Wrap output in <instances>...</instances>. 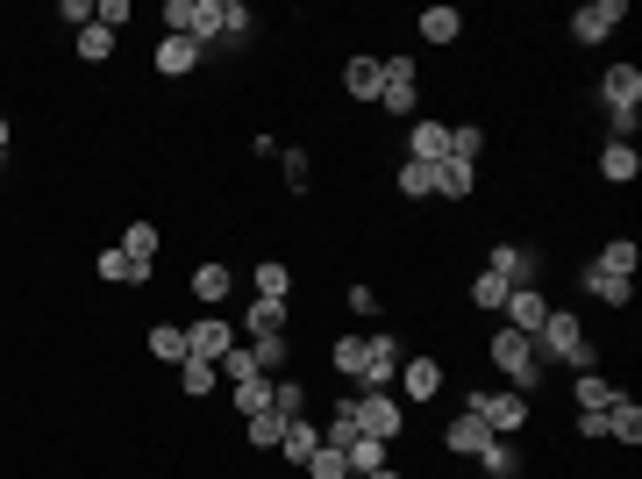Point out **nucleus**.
Returning a JSON list of instances; mask_svg holds the SVG:
<instances>
[{
	"instance_id": "a211bd4d",
	"label": "nucleus",
	"mask_w": 642,
	"mask_h": 479,
	"mask_svg": "<svg viewBox=\"0 0 642 479\" xmlns=\"http://www.w3.org/2000/svg\"><path fill=\"white\" fill-rule=\"evenodd\" d=\"M600 179H607V187H635V179H642V151H635V143H600Z\"/></svg>"
},
{
	"instance_id": "f3484780",
	"label": "nucleus",
	"mask_w": 642,
	"mask_h": 479,
	"mask_svg": "<svg viewBox=\"0 0 642 479\" xmlns=\"http://www.w3.org/2000/svg\"><path fill=\"white\" fill-rule=\"evenodd\" d=\"M485 444H493V429H485V423H479V415H471V408L457 415L450 429H442V451H450V458H479Z\"/></svg>"
},
{
	"instance_id": "e433bc0d",
	"label": "nucleus",
	"mask_w": 642,
	"mask_h": 479,
	"mask_svg": "<svg viewBox=\"0 0 642 479\" xmlns=\"http://www.w3.org/2000/svg\"><path fill=\"white\" fill-rule=\"evenodd\" d=\"M271 415H286V423H293V415H308V386H300L293 372H286V380H271Z\"/></svg>"
},
{
	"instance_id": "6e6552de",
	"label": "nucleus",
	"mask_w": 642,
	"mask_h": 479,
	"mask_svg": "<svg viewBox=\"0 0 642 479\" xmlns=\"http://www.w3.org/2000/svg\"><path fill=\"white\" fill-rule=\"evenodd\" d=\"M393 394H400L407 408H428V401L442 394V358H407L400 380H393Z\"/></svg>"
},
{
	"instance_id": "dca6fc26",
	"label": "nucleus",
	"mask_w": 642,
	"mask_h": 479,
	"mask_svg": "<svg viewBox=\"0 0 642 479\" xmlns=\"http://www.w3.org/2000/svg\"><path fill=\"white\" fill-rule=\"evenodd\" d=\"M500 316H507V329H522V337H535V329H543V316H549V294H543V287H514Z\"/></svg>"
},
{
	"instance_id": "473e14b6",
	"label": "nucleus",
	"mask_w": 642,
	"mask_h": 479,
	"mask_svg": "<svg viewBox=\"0 0 642 479\" xmlns=\"http://www.w3.org/2000/svg\"><path fill=\"white\" fill-rule=\"evenodd\" d=\"M72 51H79V65H107V57H115V29L86 22L79 36H72Z\"/></svg>"
},
{
	"instance_id": "09e8293b",
	"label": "nucleus",
	"mask_w": 642,
	"mask_h": 479,
	"mask_svg": "<svg viewBox=\"0 0 642 479\" xmlns=\"http://www.w3.org/2000/svg\"><path fill=\"white\" fill-rule=\"evenodd\" d=\"M57 14H65V22H72V36H79V29L94 22V0H65V8H57Z\"/></svg>"
},
{
	"instance_id": "5701e85b",
	"label": "nucleus",
	"mask_w": 642,
	"mask_h": 479,
	"mask_svg": "<svg viewBox=\"0 0 642 479\" xmlns=\"http://www.w3.org/2000/svg\"><path fill=\"white\" fill-rule=\"evenodd\" d=\"M279 451H286V466H308V458L321 451V423L293 415V423H286V437H279Z\"/></svg>"
},
{
	"instance_id": "393cba45",
	"label": "nucleus",
	"mask_w": 642,
	"mask_h": 479,
	"mask_svg": "<svg viewBox=\"0 0 642 479\" xmlns=\"http://www.w3.org/2000/svg\"><path fill=\"white\" fill-rule=\"evenodd\" d=\"M343 94L350 100H378V57H343Z\"/></svg>"
},
{
	"instance_id": "49530a36",
	"label": "nucleus",
	"mask_w": 642,
	"mask_h": 479,
	"mask_svg": "<svg viewBox=\"0 0 642 479\" xmlns=\"http://www.w3.org/2000/svg\"><path fill=\"white\" fill-rule=\"evenodd\" d=\"M308 172H314V158L293 143V151H286V187H293V193H308Z\"/></svg>"
},
{
	"instance_id": "de8ad7c7",
	"label": "nucleus",
	"mask_w": 642,
	"mask_h": 479,
	"mask_svg": "<svg viewBox=\"0 0 642 479\" xmlns=\"http://www.w3.org/2000/svg\"><path fill=\"white\" fill-rule=\"evenodd\" d=\"M94 22H100V29H115V36H121V22H129V0H94Z\"/></svg>"
},
{
	"instance_id": "37998d69",
	"label": "nucleus",
	"mask_w": 642,
	"mask_h": 479,
	"mask_svg": "<svg viewBox=\"0 0 642 479\" xmlns=\"http://www.w3.org/2000/svg\"><path fill=\"white\" fill-rule=\"evenodd\" d=\"M479 151H485V129H479V123H457V129H450V158L479 164Z\"/></svg>"
},
{
	"instance_id": "2f4dec72",
	"label": "nucleus",
	"mask_w": 642,
	"mask_h": 479,
	"mask_svg": "<svg viewBox=\"0 0 642 479\" xmlns=\"http://www.w3.org/2000/svg\"><path fill=\"white\" fill-rule=\"evenodd\" d=\"M571 401H578V415H607V401H614V386H607V372H578Z\"/></svg>"
},
{
	"instance_id": "ddd939ff",
	"label": "nucleus",
	"mask_w": 642,
	"mask_h": 479,
	"mask_svg": "<svg viewBox=\"0 0 642 479\" xmlns=\"http://www.w3.org/2000/svg\"><path fill=\"white\" fill-rule=\"evenodd\" d=\"M201 43H193V36H164L158 43V51H150V65H158V79H186V72H201Z\"/></svg>"
},
{
	"instance_id": "2eb2a0df",
	"label": "nucleus",
	"mask_w": 642,
	"mask_h": 479,
	"mask_svg": "<svg viewBox=\"0 0 642 479\" xmlns=\"http://www.w3.org/2000/svg\"><path fill=\"white\" fill-rule=\"evenodd\" d=\"M228 294H236V265H222V258H207V265H193V301H201V308H207V316H214V308H222V301H228Z\"/></svg>"
},
{
	"instance_id": "a878e982",
	"label": "nucleus",
	"mask_w": 642,
	"mask_h": 479,
	"mask_svg": "<svg viewBox=\"0 0 642 479\" xmlns=\"http://www.w3.org/2000/svg\"><path fill=\"white\" fill-rule=\"evenodd\" d=\"M479 472L485 479H522V451H514V437H493L479 451Z\"/></svg>"
},
{
	"instance_id": "39448f33",
	"label": "nucleus",
	"mask_w": 642,
	"mask_h": 479,
	"mask_svg": "<svg viewBox=\"0 0 642 479\" xmlns=\"http://www.w3.org/2000/svg\"><path fill=\"white\" fill-rule=\"evenodd\" d=\"M528 343H535V358H543V365H564V358L586 343V322H578V308H549L543 329H535Z\"/></svg>"
},
{
	"instance_id": "cd10ccee",
	"label": "nucleus",
	"mask_w": 642,
	"mask_h": 479,
	"mask_svg": "<svg viewBox=\"0 0 642 479\" xmlns=\"http://www.w3.org/2000/svg\"><path fill=\"white\" fill-rule=\"evenodd\" d=\"M243 329H250V337H279V329H286V301H265V294H250V308H243Z\"/></svg>"
},
{
	"instance_id": "b1692460",
	"label": "nucleus",
	"mask_w": 642,
	"mask_h": 479,
	"mask_svg": "<svg viewBox=\"0 0 642 479\" xmlns=\"http://www.w3.org/2000/svg\"><path fill=\"white\" fill-rule=\"evenodd\" d=\"M421 43H457V36H464V14H457L450 8V0H436V8H421Z\"/></svg>"
},
{
	"instance_id": "a18cd8bd",
	"label": "nucleus",
	"mask_w": 642,
	"mask_h": 479,
	"mask_svg": "<svg viewBox=\"0 0 642 479\" xmlns=\"http://www.w3.org/2000/svg\"><path fill=\"white\" fill-rule=\"evenodd\" d=\"M250 36V8L243 0H222V43H243Z\"/></svg>"
},
{
	"instance_id": "603ef678",
	"label": "nucleus",
	"mask_w": 642,
	"mask_h": 479,
	"mask_svg": "<svg viewBox=\"0 0 642 479\" xmlns=\"http://www.w3.org/2000/svg\"><path fill=\"white\" fill-rule=\"evenodd\" d=\"M364 479H400V466H378V472H364Z\"/></svg>"
},
{
	"instance_id": "1a4fd4ad",
	"label": "nucleus",
	"mask_w": 642,
	"mask_h": 479,
	"mask_svg": "<svg viewBox=\"0 0 642 479\" xmlns=\"http://www.w3.org/2000/svg\"><path fill=\"white\" fill-rule=\"evenodd\" d=\"M600 108L607 115H642V72L635 65H607L600 72Z\"/></svg>"
},
{
	"instance_id": "58836bf2",
	"label": "nucleus",
	"mask_w": 642,
	"mask_h": 479,
	"mask_svg": "<svg viewBox=\"0 0 642 479\" xmlns=\"http://www.w3.org/2000/svg\"><path fill=\"white\" fill-rule=\"evenodd\" d=\"M400 201H436V164H407L400 158Z\"/></svg>"
},
{
	"instance_id": "4468645a",
	"label": "nucleus",
	"mask_w": 642,
	"mask_h": 479,
	"mask_svg": "<svg viewBox=\"0 0 642 479\" xmlns=\"http://www.w3.org/2000/svg\"><path fill=\"white\" fill-rule=\"evenodd\" d=\"M578 287H586L592 294V301H600V308H635V279H614V273H600V265H578Z\"/></svg>"
},
{
	"instance_id": "ea45409f",
	"label": "nucleus",
	"mask_w": 642,
	"mask_h": 479,
	"mask_svg": "<svg viewBox=\"0 0 642 479\" xmlns=\"http://www.w3.org/2000/svg\"><path fill=\"white\" fill-rule=\"evenodd\" d=\"M214 372H222L228 386H236V380H265V372H257V358H250V343H228V358H214Z\"/></svg>"
},
{
	"instance_id": "4be33fe9",
	"label": "nucleus",
	"mask_w": 642,
	"mask_h": 479,
	"mask_svg": "<svg viewBox=\"0 0 642 479\" xmlns=\"http://www.w3.org/2000/svg\"><path fill=\"white\" fill-rule=\"evenodd\" d=\"M250 358H257V372H265V380H286V365H293V337H250Z\"/></svg>"
},
{
	"instance_id": "aec40b11",
	"label": "nucleus",
	"mask_w": 642,
	"mask_h": 479,
	"mask_svg": "<svg viewBox=\"0 0 642 479\" xmlns=\"http://www.w3.org/2000/svg\"><path fill=\"white\" fill-rule=\"evenodd\" d=\"M607 437L635 451V444H642V401H629V394H614V401H607Z\"/></svg>"
},
{
	"instance_id": "864d4df0",
	"label": "nucleus",
	"mask_w": 642,
	"mask_h": 479,
	"mask_svg": "<svg viewBox=\"0 0 642 479\" xmlns=\"http://www.w3.org/2000/svg\"><path fill=\"white\" fill-rule=\"evenodd\" d=\"M0 151H8V115H0Z\"/></svg>"
},
{
	"instance_id": "c9c22d12",
	"label": "nucleus",
	"mask_w": 642,
	"mask_h": 479,
	"mask_svg": "<svg viewBox=\"0 0 642 479\" xmlns=\"http://www.w3.org/2000/svg\"><path fill=\"white\" fill-rule=\"evenodd\" d=\"M214 386H222V372H214V365H201V358H186V365H179V394H186V401H207Z\"/></svg>"
},
{
	"instance_id": "3c124183",
	"label": "nucleus",
	"mask_w": 642,
	"mask_h": 479,
	"mask_svg": "<svg viewBox=\"0 0 642 479\" xmlns=\"http://www.w3.org/2000/svg\"><path fill=\"white\" fill-rule=\"evenodd\" d=\"M350 308H357V316H378V287H364V279H357V287H350Z\"/></svg>"
},
{
	"instance_id": "c03bdc74",
	"label": "nucleus",
	"mask_w": 642,
	"mask_h": 479,
	"mask_svg": "<svg viewBox=\"0 0 642 479\" xmlns=\"http://www.w3.org/2000/svg\"><path fill=\"white\" fill-rule=\"evenodd\" d=\"M308 479H350V466H343V451H329V444H321V451L308 458V466H300Z\"/></svg>"
},
{
	"instance_id": "f257e3e1",
	"label": "nucleus",
	"mask_w": 642,
	"mask_h": 479,
	"mask_svg": "<svg viewBox=\"0 0 642 479\" xmlns=\"http://www.w3.org/2000/svg\"><path fill=\"white\" fill-rule=\"evenodd\" d=\"M485 358H493V372L514 386V394H528V401H535V386H543V358H535V343L522 337V329H493Z\"/></svg>"
},
{
	"instance_id": "7ed1b4c3",
	"label": "nucleus",
	"mask_w": 642,
	"mask_h": 479,
	"mask_svg": "<svg viewBox=\"0 0 642 479\" xmlns=\"http://www.w3.org/2000/svg\"><path fill=\"white\" fill-rule=\"evenodd\" d=\"M357 429L378 444H400L407 437V401L393 394V386H378V394H357Z\"/></svg>"
},
{
	"instance_id": "c85d7f7f",
	"label": "nucleus",
	"mask_w": 642,
	"mask_h": 479,
	"mask_svg": "<svg viewBox=\"0 0 642 479\" xmlns=\"http://www.w3.org/2000/svg\"><path fill=\"white\" fill-rule=\"evenodd\" d=\"M343 466H350V479H364V472L393 466V444H378V437H357V444L343 451Z\"/></svg>"
},
{
	"instance_id": "0eeeda50",
	"label": "nucleus",
	"mask_w": 642,
	"mask_h": 479,
	"mask_svg": "<svg viewBox=\"0 0 642 479\" xmlns=\"http://www.w3.org/2000/svg\"><path fill=\"white\" fill-rule=\"evenodd\" d=\"M621 22H629V0H586L571 14V43H607Z\"/></svg>"
},
{
	"instance_id": "a19ab883",
	"label": "nucleus",
	"mask_w": 642,
	"mask_h": 479,
	"mask_svg": "<svg viewBox=\"0 0 642 479\" xmlns=\"http://www.w3.org/2000/svg\"><path fill=\"white\" fill-rule=\"evenodd\" d=\"M121 251L143 258V265H158V222H129V230H121Z\"/></svg>"
},
{
	"instance_id": "f03ea898",
	"label": "nucleus",
	"mask_w": 642,
	"mask_h": 479,
	"mask_svg": "<svg viewBox=\"0 0 642 479\" xmlns=\"http://www.w3.org/2000/svg\"><path fill=\"white\" fill-rule=\"evenodd\" d=\"M464 408L479 415L493 437H522V429H528V394H514V386H471Z\"/></svg>"
},
{
	"instance_id": "9d476101",
	"label": "nucleus",
	"mask_w": 642,
	"mask_h": 479,
	"mask_svg": "<svg viewBox=\"0 0 642 479\" xmlns=\"http://www.w3.org/2000/svg\"><path fill=\"white\" fill-rule=\"evenodd\" d=\"M228 343H236V329H228V316H193V322H186V358H201V365H214V358H228Z\"/></svg>"
},
{
	"instance_id": "412c9836",
	"label": "nucleus",
	"mask_w": 642,
	"mask_h": 479,
	"mask_svg": "<svg viewBox=\"0 0 642 479\" xmlns=\"http://www.w3.org/2000/svg\"><path fill=\"white\" fill-rule=\"evenodd\" d=\"M436 193H442V201H471V193H479V164L442 158V164H436Z\"/></svg>"
},
{
	"instance_id": "bb28decb",
	"label": "nucleus",
	"mask_w": 642,
	"mask_h": 479,
	"mask_svg": "<svg viewBox=\"0 0 642 479\" xmlns=\"http://www.w3.org/2000/svg\"><path fill=\"white\" fill-rule=\"evenodd\" d=\"M228 408H236V423L265 415L271 408V380H236V386H228Z\"/></svg>"
},
{
	"instance_id": "7c9ffc66",
	"label": "nucleus",
	"mask_w": 642,
	"mask_h": 479,
	"mask_svg": "<svg viewBox=\"0 0 642 479\" xmlns=\"http://www.w3.org/2000/svg\"><path fill=\"white\" fill-rule=\"evenodd\" d=\"M150 358H158V365H186V322H158V329H150Z\"/></svg>"
},
{
	"instance_id": "f704fd0d",
	"label": "nucleus",
	"mask_w": 642,
	"mask_h": 479,
	"mask_svg": "<svg viewBox=\"0 0 642 479\" xmlns=\"http://www.w3.org/2000/svg\"><path fill=\"white\" fill-rule=\"evenodd\" d=\"M250 287L265 294V301H286V294H293V273H286L279 258H257V273H250Z\"/></svg>"
},
{
	"instance_id": "f8f14e48",
	"label": "nucleus",
	"mask_w": 642,
	"mask_h": 479,
	"mask_svg": "<svg viewBox=\"0 0 642 479\" xmlns=\"http://www.w3.org/2000/svg\"><path fill=\"white\" fill-rule=\"evenodd\" d=\"M485 273H493V279H507V294H514V287H535V273H543V258H535L528 244H493V258H485Z\"/></svg>"
},
{
	"instance_id": "5fc2aeb1",
	"label": "nucleus",
	"mask_w": 642,
	"mask_h": 479,
	"mask_svg": "<svg viewBox=\"0 0 642 479\" xmlns=\"http://www.w3.org/2000/svg\"><path fill=\"white\" fill-rule=\"evenodd\" d=\"M0 164H8V151H0Z\"/></svg>"
},
{
	"instance_id": "20e7f679",
	"label": "nucleus",
	"mask_w": 642,
	"mask_h": 479,
	"mask_svg": "<svg viewBox=\"0 0 642 479\" xmlns=\"http://www.w3.org/2000/svg\"><path fill=\"white\" fill-rule=\"evenodd\" d=\"M378 108H386V115H415L421 108V72H415V57H378Z\"/></svg>"
},
{
	"instance_id": "9b49d317",
	"label": "nucleus",
	"mask_w": 642,
	"mask_h": 479,
	"mask_svg": "<svg viewBox=\"0 0 642 479\" xmlns=\"http://www.w3.org/2000/svg\"><path fill=\"white\" fill-rule=\"evenodd\" d=\"M442 158H450V123L415 115V123H407V164H442Z\"/></svg>"
},
{
	"instance_id": "6ab92c4d",
	"label": "nucleus",
	"mask_w": 642,
	"mask_h": 479,
	"mask_svg": "<svg viewBox=\"0 0 642 479\" xmlns=\"http://www.w3.org/2000/svg\"><path fill=\"white\" fill-rule=\"evenodd\" d=\"M94 273L107 279V287H143V279H150V265H143V258H129V251L115 244V251H100V258H94Z\"/></svg>"
},
{
	"instance_id": "79ce46f5",
	"label": "nucleus",
	"mask_w": 642,
	"mask_h": 479,
	"mask_svg": "<svg viewBox=\"0 0 642 479\" xmlns=\"http://www.w3.org/2000/svg\"><path fill=\"white\" fill-rule=\"evenodd\" d=\"M243 437H250L257 444V451H279V437H286V415H250V429H243Z\"/></svg>"
},
{
	"instance_id": "423d86ee",
	"label": "nucleus",
	"mask_w": 642,
	"mask_h": 479,
	"mask_svg": "<svg viewBox=\"0 0 642 479\" xmlns=\"http://www.w3.org/2000/svg\"><path fill=\"white\" fill-rule=\"evenodd\" d=\"M400 337H386V329H378V337H364V372H357V386H350V394H378V386H393L400 380Z\"/></svg>"
},
{
	"instance_id": "c756f323",
	"label": "nucleus",
	"mask_w": 642,
	"mask_h": 479,
	"mask_svg": "<svg viewBox=\"0 0 642 479\" xmlns=\"http://www.w3.org/2000/svg\"><path fill=\"white\" fill-rule=\"evenodd\" d=\"M600 273H614V279H635V265H642V251H635V236H614V244H600Z\"/></svg>"
},
{
	"instance_id": "8fccbe9b",
	"label": "nucleus",
	"mask_w": 642,
	"mask_h": 479,
	"mask_svg": "<svg viewBox=\"0 0 642 479\" xmlns=\"http://www.w3.org/2000/svg\"><path fill=\"white\" fill-rule=\"evenodd\" d=\"M564 365H571V372H600V351H592V337H586V343H578V351H571V358H564Z\"/></svg>"
},
{
	"instance_id": "72a5a7b5",
	"label": "nucleus",
	"mask_w": 642,
	"mask_h": 479,
	"mask_svg": "<svg viewBox=\"0 0 642 479\" xmlns=\"http://www.w3.org/2000/svg\"><path fill=\"white\" fill-rule=\"evenodd\" d=\"M329 365H335V380H343V386H357V372H364V337H335V343H329Z\"/></svg>"
},
{
	"instance_id": "4c0bfd02",
	"label": "nucleus",
	"mask_w": 642,
	"mask_h": 479,
	"mask_svg": "<svg viewBox=\"0 0 642 479\" xmlns=\"http://www.w3.org/2000/svg\"><path fill=\"white\" fill-rule=\"evenodd\" d=\"M471 308H493V316H500V308H507V279H493V273H485V265H479V273H471Z\"/></svg>"
}]
</instances>
